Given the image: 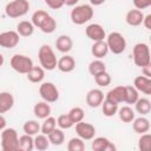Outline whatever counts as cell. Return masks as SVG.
I'll use <instances>...</instances> for the list:
<instances>
[{
    "instance_id": "obj_39",
    "label": "cell",
    "mask_w": 151,
    "mask_h": 151,
    "mask_svg": "<svg viewBox=\"0 0 151 151\" xmlns=\"http://www.w3.org/2000/svg\"><path fill=\"white\" fill-rule=\"evenodd\" d=\"M94 81H96V84H97L98 86H100V87H106V86H109V85L111 84V76H110L106 71H104V72H101V73L94 76Z\"/></svg>"
},
{
    "instance_id": "obj_1",
    "label": "cell",
    "mask_w": 151,
    "mask_h": 151,
    "mask_svg": "<svg viewBox=\"0 0 151 151\" xmlns=\"http://www.w3.org/2000/svg\"><path fill=\"white\" fill-rule=\"evenodd\" d=\"M31 22L34 27H38L41 32L51 34L57 28V21L53 19L52 15H50L44 9H38L32 14Z\"/></svg>"
},
{
    "instance_id": "obj_41",
    "label": "cell",
    "mask_w": 151,
    "mask_h": 151,
    "mask_svg": "<svg viewBox=\"0 0 151 151\" xmlns=\"http://www.w3.org/2000/svg\"><path fill=\"white\" fill-rule=\"evenodd\" d=\"M44 1L52 9H60L65 5V0H44Z\"/></svg>"
},
{
    "instance_id": "obj_5",
    "label": "cell",
    "mask_w": 151,
    "mask_h": 151,
    "mask_svg": "<svg viewBox=\"0 0 151 151\" xmlns=\"http://www.w3.org/2000/svg\"><path fill=\"white\" fill-rule=\"evenodd\" d=\"M1 149L4 151L19 150V136L15 129L5 127L1 132Z\"/></svg>"
},
{
    "instance_id": "obj_14",
    "label": "cell",
    "mask_w": 151,
    "mask_h": 151,
    "mask_svg": "<svg viewBox=\"0 0 151 151\" xmlns=\"http://www.w3.org/2000/svg\"><path fill=\"white\" fill-rule=\"evenodd\" d=\"M104 92L99 88H92L87 92L86 94V104L92 107V109H96V107H99L104 100Z\"/></svg>"
},
{
    "instance_id": "obj_42",
    "label": "cell",
    "mask_w": 151,
    "mask_h": 151,
    "mask_svg": "<svg viewBox=\"0 0 151 151\" xmlns=\"http://www.w3.org/2000/svg\"><path fill=\"white\" fill-rule=\"evenodd\" d=\"M132 2L134 5V7L137 9H140V11L151 6V0H132Z\"/></svg>"
},
{
    "instance_id": "obj_20",
    "label": "cell",
    "mask_w": 151,
    "mask_h": 151,
    "mask_svg": "<svg viewBox=\"0 0 151 151\" xmlns=\"http://www.w3.org/2000/svg\"><path fill=\"white\" fill-rule=\"evenodd\" d=\"M14 106V97L11 92H0V113H6Z\"/></svg>"
},
{
    "instance_id": "obj_38",
    "label": "cell",
    "mask_w": 151,
    "mask_h": 151,
    "mask_svg": "<svg viewBox=\"0 0 151 151\" xmlns=\"http://www.w3.org/2000/svg\"><path fill=\"white\" fill-rule=\"evenodd\" d=\"M150 147H151V134L147 132L140 134L138 139V149L140 151H149Z\"/></svg>"
},
{
    "instance_id": "obj_6",
    "label": "cell",
    "mask_w": 151,
    "mask_h": 151,
    "mask_svg": "<svg viewBox=\"0 0 151 151\" xmlns=\"http://www.w3.org/2000/svg\"><path fill=\"white\" fill-rule=\"evenodd\" d=\"M29 9L28 0H12L5 6V14L12 19H17L27 14Z\"/></svg>"
},
{
    "instance_id": "obj_29",
    "label": "cell",
    "mask_w": 151,
    "mask_h": 151,
    "mask_svg": "<svg viewBox=\"0 0 151 151\" xmlns=\"http://www.w3.org/2000/svg\"><path fill=\"white\" fill-rule=\"evenodd\" d=\"M118 116H119V119L123 122V123H131L136 117H134V111L130 107V106H123L120 109H118L117 111Z\"/></svg>"
},
{
    "instance_id": "obj_16",
    "label": "cell",
    "mask_w": 151,
    "mask_h": 151,
    "mask_svg": "<svg viewBox=\"0 0 151 151\" xmlns=\"http://www.w3.org/2000/svg\"><path fill=\"white\" fill-rule=\"evenodd\" d=\"M133 87L144 94H151V79L145 76H138L133 80Z\"/></svg>"
},
{
    "instance_id": "obj_17",
    "label": "cell",
    "mask_w": 151,
    "mask_h": 151,
    "mask_svg": "<svg viewBox=\"0 0 151 151\" xmlns=\"http://www.w3.org/2000/svg\"><path fill=\"white\" fill-rule=\"evenodd\" d=\"M125 94H126L125 86H116L106 93L105 99L111 100L119 105L120 103H125Z\"/></svg>"
},
{
    "instance_id": "obj_45",
    "label": "cell",
    "mask_w": 151,
    "mask_h": 151,
    "mask_svg": "<svg viewBox=\"0 0 151 151\" xmlns=\"http://www.w3.org/2000/svg\"><path fill=\"white\" fill-rule=\"evenodd\" d=\"M6 118L0 113V131H2L5 127H6Z\"/></svg>"
},
{
    "instance_id": "obj_46",
    "label": "cell",
    "mask_w": 151,
    "mask_h": 151,
    "mask_svg": "<svg viewBox=\"0 0 151 151\" xmlns=\"http://www.w3.org/2000/svg\"><path fill=\"white\" fill-rule=\"evenodd\" d=\"M105 1H106V0H90V4H91V6H100V5H103Z\"/></svg>"
},
{
    "instance_id": "obj_40",
    "label": "cell",
    "mask_w": 151,
    "mask_h": 151,
    "mask_svg": "<svg viewBox=\"0 0 151 151\" xmlns=\"http://www.w3.org/2000/svg\"><path fill=\"white\" fill-rule=\"evenodd\" d=\"M57 125L61 130H67V129H71L74 124L71 120V118L68 117V114H60L57 119Z\"/></svg>"
},
{
    "instance_id": "obj_31",
    "label": "cell",
    "mask_w": 151,
    "mask_h": 151,
    "mask_svg": "<svg viewBox=\"0 0 151 151\" xmlns=\"http://www.w3.org/2000/svg\"><path fill=\"white\" fill-rule=\"evenodd\" d=\"M106 71V65L104 61H101L100 59H96V60H92L90 64H88V72L91 76H97L101 72Z\"/></svg>"
},
{
    "instance_id": "obj_34",
    "label": "cell",
    "mask_w": 151,
    "mask_h": 151,
    "mask_svg": "<svg viewBox=\"0 0 151 151\" xmlns=\"http://www.w3.org/2000/svg\"><path fill=\"white\" fill-rule=\"evenodd\" d=\"M22 130L26 134L35 136V134H38V132H40V124L37 120H27L24 123Z\"/></svg>"
},
{
    "instance_id": "obj_33",
    "label": "cell",
    "mask_w": 151,
    "mask_h": 151,
    "mask_svg": "<svg viewBox=\"0 0 151 151\" xmlns=\"http://www.w3.org/2000/svg\"><path fill=\"white\" fill-rule=\"evenodd\" d=\"M55 127H57V119H55L54 117L48 116V117H46V118L44 119V122H42V124H41V126H40V132L47 136V134H48L51 131H53Z\"/></svg>"
},
{
    "instance_id": "obj_23",
    "label": "cell",
    "mask_w": 151,
    "mask_h": 151,
    "mask_svg": "<svg viewBox=\"0 0 151 151\" xmlns=\"http://www.w3.org/2000/svg\"><path fill=\"white\" fill-rule=\"evenodd\" d=\"M109 52V47L106 45V41L100 40V41H94L93 45L91 46V53L96 59H101L106 57Z\"/></svg>"
},
{
    "instance_id": "obj_4",
    "label": "cell",
    "mask_w": 151,
    "mask_h": 151,
    "mask_svg": "<svg viewBox=\"0 0 151 151\" xmlns=\"http://www.w3.org/2000/svg\"><path fill=\"white\" fill-rule=\"evenodd\" d=\"M132 58L133 63L138 67H144L149 64H151V54H150V47L145 42H138L133 46L132 50Z\"/></svg>"
},
{
    "instance_id": "obj_25",
    "label": "cell",
    "mask_w": 151,
    "mask_h": 151,
    "mask_svg": "<svg viewBox=\"0 0 151 151\" xmlns=\"http://www.w3.org/2000/svg\"><path fill=\"white\" fill-rule=\"evenodd\" d=\"M34 26L31 21L22 20L17 25V32L20 37H31L34 33Z\"/></svg>"
},
{
    "instance_id": "obj_27",
    "label": "cell",
    "mask_w": 151,
    "mask_h": 151,
    "mask_svg": "<svg viewBox=\"0 0 151 151\" xmlns=\"http://www.w3.org/2000/svg\"><path fill=\"white\" fill-rule=\"evenodd\" d=\"M134 107H136V111L140 116H146L151 111V101L147 98H144V97L138 98L137 101L134 103Z\"/></svg>"
},
{
    "instance_id": "obj_47",
    "label": "cell",
    "mask_w": 151,
    "mask_h": 151,
    "mask_svg": "<svg viewBox=\"0 0 151 151\" xmlns=\"http://www.w3.org/2000/svg\"><path fill=\"white\" fill-rule=\"evenodd\" d=\"M79 0H65V5L66 6H76L78 4Z\"/></svg>"
},
{
    "instance_id": "obj_26",
    "label": "cell",
    "mask_w": 151,
    "mask_h": 151,
    "mask_svg": "<svg viewBox=\"0 0 151 151\" xmlns=\"http://www.w3.org/2000/svg\"><path fill=\"white\" fill-rule=\"evenodd\" d=\"M47 137H48L50 144H52L54 146H60L65 142V134H64V132H63L61 129H57L55 127L53 131H51L47 134Z\"/></svg>"
},
{
    "instance_id": "obj_32",
    "label": "cell",
    "mask_w": 151,
    "mask_h": 151,
    "mask_svg": "<svg viewBox=\"0 0 151 151\" xmlns=\"http://www.w3.org/2000/svg\"><path fill=\"white\" fill-rule=\"evenodd\" d=\"M33 142H34V149L39 150V151H45L50 147V140H48V137L44 133L41 134H37L35 138H33Z\"/></svg>"
},
{
    "instance_id": "obj_28",
    "label": "cell",
    "mask_w": 151,
    "mask_h": 151,
    "mask_svg": "<svg viewBox=\"0 0 151 151\" xmlns=\"http://www.w3.org/2000/svg\"><path fill=\"white\" fill-rule=\"evenodd\" d=\"M101 111L104 113L105 117H113L114 114H117V111H118V104L111 101V100H107L104 98L103 103H101Z\"/></svg>"
},
{
    "instance_id": "obj_10",
    "label": "cell",
    "mask_w": 151,
    "mask_h": 151,
    "mask_svg": "<svg viewBox=\"0 0 151 151\" xmlns=\"http://www.w3.org/2000/svg\"><path fill=\"white\" fill-rule=\"evenodd\" d=\"M76 125V132L77 136L79 138H81L83 140H91L92 138H94L96 134V127L90 124V123H85L84 120L74 124Z\"/></svg>"
},
{
    "instance_id": "obj_35",
    "label": "cell",
    "mask_w": 151,
    "mask_h": 151,
    "mask_svg": "<svg viewBox=\"0 0 151 151\" xmlns=\"http://www.w3.org/2000/svg\"><path fill=\"white\" fill-rule=\"evenodd\" d=\"M67 150L68 151H84L85 150V143L79 137H73L67 143Z\"/></svg>"
},
{
    "instance_id": "obj_9",
    "label": "cell",
    "mask_w": 151,
    "mask_h": 151,
    "mask_svg": "<svg viewBox=\"0 0 151 151\" xmlns=\"http://www.w3.org/2000/svg\"><path fill=\"white\" fill-rule=\"evenodd\" d=\"M39 94L44 101H47L50 104L55 103L59 99V90L51 81L41 83V85L39 86Z\"/></svg>"
},
{
    "instance_id": "obj_8",
    "label": "cell",
    "mask_w": 151,
    "mask_h": 151,
    "mask_svg": "<svg viewBox=\"0 0 151 151\" xmlns=\"http://www.w3.org/2000/svg\"><path fill=\"white\" fill-rule=\"evenodd\" d=\"M9 65L15 72H18L20 74H26L34 66L33 60L29 57L25 55V54H14V55H12V58L9 60Z\"/></svg>"
},
{
    "instance_id": "obj_19",
    "label": "cell",
    "mask_w": 151,
    "mask_h": 151,
    "mask_svg": "<svg viewBox=\"0 0 151 151\" xmlns=\"http://www.w3.org/2000/svg\"><path fill=\"white\" fill-rule=\"evenodd\" d=\"M55 47L61 53H68L73 47V40L70 35L61 34L55 40Z\"/></svg>"
},
{
    "instance_id": "obj_36",
    "label": "cell",
    "mask_w": 151,
    "mask_h": 151,
    "mask_svg": "<svg viewBox=\"0 0 151 151\" xmlns=\"http://www.w3.org/2000/svg\"><path fill=\"white\" fill-rule=\"evenodd\" d=\"M68 117L71 118V120L73 122V124H77L81 120H84V117H85V112L81 107L79 106H76V107H72L70 111H68Z\"/></svg>"
},
{
    "instance_id": "obj_11",
    "label": "cell",
    "mask_w": 151,
    "mask_h": 151,
    "mask_svg": "<svg viewBox=\"0 0 151 151\" xmlns=\"http://www.w3.org/2000/svg\"><path fill=\"white\" fill-rule=\"evenodd\" d=\"M20 41V35L17 31H5L0 33V46L4 48H13Z\"/></svg>"
},
{
    "instance_id": "obj_37",
    "label": "cell",
    "mask_w": 151,
    "mask_h": 151,
    "mask_svg": "<svg viewBox=\"0 0 151 151\" xmlns=\"http://www.w3.org/2000/svg\"><path fill=\"white\" fill-rule=\"evenodd\" d=\"M125 103L126 104H134L137 101V99L139 98V92L133 87V86H125Z\"/></svg>"
},
{
    "instance_id": "obj_44",
    "label": "cell",
    "mask_w": 151,
    "mask_h": 151,
    "mask_svg": "<svg viewBox=\"0 0 151 151\" xmlns=\"http://www.w3.org/2000/svg\"><path fill=\"white\" fill-rule=\"evenodd\" d=\"M142 72H143V76H145L147 78H151V64L142 67Z\"/></svg>"
},
{
    "instance_id": "obj_48",
    "label": "cell",
    "mask_w": 151,
    "mask_h": 151,
    "mask_svg": "<svg viewBox=\"0 0 151 151\" xmlns=\"http://www.w3.org/2000/svg\"><path fill=\"white\" fill-rule=\"evenodd\" d=\"M4 63H5V58H4V55L0 53V67L4 65Z\"/></svg>"
},
{
    "instance_id": "obj_15",
    "label": "cell",
    "mask_w": 151,
    "mask_h": 151,
    "mask_svg": "<svg viewBox=\"0 0 151 151\" xmlns=\"http://www.w3.org/2000/svg\"><path fill=\"white\" fill-rule=\"evenodd\" d=\"M57 68L63 73H70L76 68V60L73 57L65 54L60 59H58Z\"/></svg>"
},
{
    "instance_id": "obj_12",
    "label": "cell",
    "mask_w": 151,
    "mask_h": 151,
    "mask_svg": "<svg viewBox=\"0 0 151 151\" xmlns=\"http://www.w3.org/2000/svg\"><path fill=\"white\" fill-rule=\"evenodd\" d=\"M85 34L92 41H100L106 38V32L100 24H90L85 28Z\"/></svg>"
},
{
    "instance_id": "obj_13",
    "label": "cell",
    "mask_w": 151,
    "mask_h": 151,
    "mask_svg": "<svg viewBox=\"0 0 151 151\" xmlns=\"http://www.w3.org/2000/svg\"><path fill=\"white\" fill-rule=\"evenodd\" d=\"M91 147L93 151H116V146L106 137H97L91 139Z\"/></svg>"
},
{
    "instance_id": "obj_18",
    "label": "cell",
    "mask_w": 151,
    "mask_h": 151,
    "mask_svg": "<svg viewBox=\"0 0 151 151\" xmlns=\"http://www.w3.org/2000/svg\"><path fill=\"white\" fill-rule=\"evenodd\" d=\"M143 19H144V14L140 9H130L126 15H125V21L127 25L130 26H133V27H137L139 25H142L143 22Z\"/></svg>"
},
{
    "instance_id": "obj_2",
    "label": "cell",
    "mask_w": 151,
    "mask_h": 151,
    "mask_svg": "<svg viewBox=\"0 0 151 151\" xmlns=\"http://www.w3.org/2000/svg\"><path fill=\"white\" fill-rule=\"evenodd\" d=\"M38 59H39L40 66L45 71H53L54 68H57L58 60H57L53 48L50 45L44 44L40 46V48L38 51Z\"/></svg>"
},
{
    "instance_id": "obj_43",
    "label": "cell",
    "mask_w": 151,
    "mask_h": 151,
    "mask_svg": "<svg viewBox=\"0 0 151 151\" xmlns=\"http://www.w3.org/2000/svg\"><path fill=\"white\" fill-rule=\"evenodd\" d=\"M144 27L146 29H151V14H147V15H144V19H143V22Z\"/></svg>"
},
{
    "instance_id": "obj_22",
    "label": "cell",
    "mask_w": 151,
    "mask_h": 151,
    "mask_svg": "<svg viewBox=\"0 0 151 151\" xmlns=\"http://www.w3.org/2000/svg\"><path fill=\"white\" fill-rule=\"evenodd\" d=\"M132 127L136 133H139V134L146 133L150 130V120L144 116H140L132 120Z\"/></svg>"
},
{
    "instance_id": "obj_24",
    "label": "cell",
    "mask_w": 151,
    "mask_h": 151,
    "mask_svg": "<svg viewBox=\"0 0 151 151\" xmlns=\"http://www.w3.org/2000/svg\"><path fill=\"white\" fill-rule=\"evenodd\" d=\"M27 79L33 83V84H39L42 83L44 78H45V70L41 66H33L27 73Z\"/></svg>"
},
{
    "instance_id": "obj_3",
    "label": "cell",
    "mask_w": 151,
    "mask_h": 151,
    "mask_svg": "<svg viewBox=\"0 0 151 151\" xmlns=\"http://www.w3.org/2000/svg\"><path fill=\"white\" fill-rule=\"evenodd\" d=\"M93 14H94L93 7L91 5L83 4L74 6V8L71 11L70 18L74 25H84L93 18Z\"/></svg>"
},
{
    "instance_id": "obj_30",
    "label": "cell",
    "mask_w": 151,
    "mask_h": 151,
    "mask_svg": "<svg viewBox=\"0 0 151 151\" xmlns=\"http://www.w3.org/2000/svg\"><path fill=\"white\" fill-rule=\"evenodd\" d=\"M34 149V142L33 136L29 134H22L19 137V150L21 151H32Z\"/></svg>"
},
{
    "instance_id": "obj_7",
    "label": "cell",
    "mask_w": 151,
    "mask_h": 151,
    "mask_svg": "<svg viewBox=\"0 0 151 151\" xmlns=\"http://www.w3.org/2000/svg\"><path fill=\"white\" fill-rule=\"evenodd\" d=\"M106 45L113 54H122L126 50V40L119 32H111L106 37Z\"/></svg>"
},
{
    "instance_id": "obj_21",
    "label": "cell",
    "mask_w": 151,
    "mask_h": 151,
    "mask_svg": "<svg viewBox=\"0 0 151 151\" xmlns=\"http://www.w3.org/2000/svg\"><path fill=\"white\" fill-rule=\"evenodd\" d=\"M51 106L47 101H38L33 107V113L38 119H45L51 114Z\"/></svg>"
}]
</instances>
